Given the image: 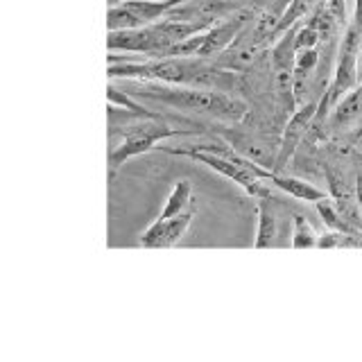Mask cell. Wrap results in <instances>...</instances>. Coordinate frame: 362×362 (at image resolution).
I'll use <instances>...</instances> for the list:
<instances>
[{"label":"cell","mask_w":362,"mask_h":362,"mask_svg":"<svg viewBox=\"0 0 362 362\" xmlns=\"http://www.w3.org/2000/svg\"><path fill=\"white\" fill-rule=\"evenodd\" d=\"M360 57H362V34L349 23L337 45L333 75L320 100L317 120H326L337 102L342 100L351 88H356L360 84Z\"/></svg>","instance_id":"cell-4"},{"label":"cell","mask_w":362,"mask_h":362,"mask_svg":"<svg viewBox=\"0 0 362 362\" xmlns=\"http://www.w3.org/2000/svg\"><path fill=\"white\" fill-rule=\"evenodd\" d=\"M249 23H254V9L243 7V9H238L235 14L213 23L211 28L177 43L168 57H204V59H213V57L222 54L238 37H240Z\"/></svg>","instance_id":"cell-5"},{"label":"cell","mask_w":362,"mask_h":362,"mask_svg":"<svg viewBox=\"0 0 362 362\" xmlns=\"http://www.w3.org/2000/svg\"><path fill=\"white\" fill-rule=\"evenodd\" d=\"M269 184H272V186H276V188L283 190V192H288V195H292L294 199L308 202V204H315V202H320V199L328 197V192H326V190L317 188V186L308 184V181H303V179L288 177V175H281V173H272Z\"/></svg>","instance_id":"cell-12"},{"label":"cell","mask_w":362,"mask_h":362,"mask_svg":"<svg viewBox=\"0 0 362 362\" xmlns=\"http://www.w3.org/2000/svg\"><path fill=\"white\" fill-rule=\"evenodd\" d=\"M317 111H320V100L308 102L303 105L301 109H297L288 118L286 129H283L281 136V143H279V154H276V165H274V173H281L283 168L288 165V161L292 158V154L297 152L299 143L303 141V136L308 134L310 124L317 120Z\"/></svg>","instance_id":"cell-9"},{"label":"cell","mask_w":362,"mask_h":362,"mask_svg":"<svg viewBox=\"0 0 362 362\" xmlns=\"http://www.w3.org/2000/svg\"><path fill=\"white\" fill-rule=\"evenodd\" d=\"M326 124H328V129H333V132H354L362 127V84L351 88L331 109Z\"/></svg>","instance_id":"cell-11"},{"label":"cell","mask_w":362,"mask_h":362,"mask_svg":"<svg viewBox=\"0 0 362 362\" xmlns=\"http://www.w3.org/2000/svg\"><path fill=\"white\" fill-rule=\"evenodd\" d=\"M202 25L195 23H181L173 18H161L150 25L132 28V30H113L107 37L109 52H124V54H141L145 59H156V57H168L177 43L186 41L192 34H197Z\"/></svg>","instance_id":"cell-3"},{"label":"cell","mask_w":362,"mask_h":362,"mask_svg":"<svg viewBox=\"0 0 362 362\" xmlns=\"http://www.w3.org/2000/svg\"><path fill=\"white\" fill-rule=\"evenodd\" d=\"M320 243V235L313 229V224L303 215H294V229H292V249H313Z\"/></svg>","instance_id":"cell-15"},{"label":"cell","mask_w":362,"mask_h":362,"mask_svg":"<svg viewBox=\"0 0 362 362\" xmlns=\"http://www.w3.org/2000/svg\"><path fill=\"white\" fill-rule=\"evenodd\" d=\"M127 82V93L136 100H150L156 105L173 107L181 111L209 113V116L238 122L247 116V105L240 98H231L222 90H211L190 84H165V82H139V79H122Z\"/></svg>","instance_id":"cell-1"},{"label":"cell","mask_w":362,"mask_h":362,"mask_svg":"<svg viewBox=\"0 0 362 362\" xmlns=\"http://www.w3.org/2000/svg\"><path fill=\"white\" fill-rule=\"evenodd\" d=\"M190 195H192V184L188 179H179L175 184V188H173V192H170L168 202L163 204L161 215H158V218H175V215L188 211Z\"/></svg>","instance_id":"cell-14"},{"label":"cell","mask_w":362,"mask_h":362,"mask_svg":"<svg viewBox=\"0 0 362 362\" xmlns=\"http://www.w3.org/2000/svg\"><path fill=\"white\" fill-rule=\"evenodd\" d=\"M243 0H188V3L175 7L165 18L181 21V23H195L202 28H211L226 16L235 14L243 9Z\"/></svg>","instance_id":"cell-8"},{"label":"cell","mask_w":362,"mask_h":362,"mask_svg":"<svg viewBox=\"0 0 362 362\" xmlns=\"http://www.w3.org/2000/svg\"><path fill=\"white\" fill-rule=\"evenodd\" d=\"M188 0H120L107 11V28L113 30H132L141 25H150L165 18L175 7Z\"/></svg>","instance_id":"cell-7"},{"label":"cell","mask_w":362,"mask_h":362,"mask_svg":"<svg viewBox=\"0 0 362 362\" xmlns=\"http://www.w3.org/2000/svg\"><path fill=\"white\" fill-rule=\"evenodd\" d=\"M324 7L331 11V16L339 23V28L349 25V16H346V0H324Z\"/></svg>","instance_id":"cell-16"},{"label":"cell","mask_w":362,"mask_h":362,"mask_svg":"<svg viewBox=\"0 0 362 362\" xmlns=\"http://www.w3.org/2000/svg\"><path fill=\"white\" fill-rule=\"evenodd\" d=\"M195 218V211L188 209L184 213L175 215V218H156L141 235V247L147 249H170L175 247L184 233L188 231V226Z\"/></svg>","instance_id":"cell-10"},{"label":"cell","mask_w":362,"mask_h":362,"mask_svg":"<svg viewBox=\"0 0 362 362\" xmlns=\"http://www.w3.org/2000/svg\"><path fill=\"white\" fill-rule=\"evenodd\" d=\"M118 3H120V0H109V7H111V5H118Z\"/></svg>","instance_id":"cell-18"},{"label":"cell","mask_w":362,"mask_h":362,"mask_svg":"<svg viewBox=\"0 0 362 362\" xmlns=\"http://www.w3.org/2000/svg\"><path fill=\"white\" fill-rule=\"evenodd\" d=\"M269 197L258 199V231H256V240H254V249H269L274 245L276 238V215L272 211V204L267 202Z\"/></svg>","instance_id":"cell-13"},{"label":"cell","mask_w":362,"mask_h":362,"mask_svg":"<svg viewBox=\"0 0 362 362\" xmlns=\"http://www.w3.org/2000/svg\"><path fill=\"white\" fill-rule=\"evenodd\" d=\"M192 134H202V129H177L165 124L161 118L134 120L132 124H127V132H124L122 141L116 147H111V152H109L111 173H116V170L124 165V161H129V158L154 150V147L165 139H173V136H192Z\"/></svg>","instance_id":"cell-6"},{"label":"cell","mask_w":362,"mask_h":362,"mask_svg":"<svg viewBox=\"0 0 362 362\" xmlns=\"http://www.w3.org/2000/svg\"><path fill=\"white\" fill-rule=\"evenodd\" d=\"M109 79H139V82L165 84H211L215 79L231 75L213 59L204 57H156V59H109Z\"/></svg>","instance_id":"cell-2"},{"label":"cell","mask_w":362,"mask_h":362,"mask_svg":"<svg viewBox=\"0 0 362 362\" xmlns=\"http://www.w3.org/2000/svg\"><path fill=\"white\" fill-rule=\"evenodd\" d=\"M356 199H358V206H360V211H362V173H358L356 175Z\"/></svg>","instance_id":"cell-17"}]
</instances>
